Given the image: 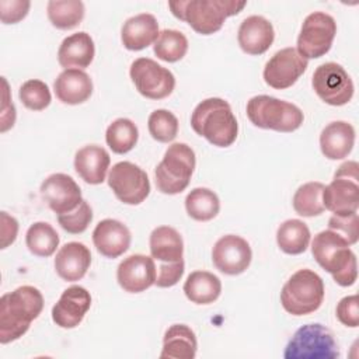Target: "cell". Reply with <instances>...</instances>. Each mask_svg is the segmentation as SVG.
Wrapping results in <instances>:
<instances>
[{"label":"cell","instance_id":"cell-1","mask_svg":"<svg viewBox=\"0 0 359 359\" xmlns=\"http://www.w3.org/2000/svg\"><path fill=\"white\" fill-rule=\"evenodd\" d=\"M43 309L42 293L34 286H20L0 299V344L21 338Z\"/></svg>","mask_w":359,"mask_h":359},{"label":"cell","instance_id":"cell-2","mask_svg":"<svg viewBox=\"0 0 359 359\" xmlns=\"http://www.w3.org/2000/svg\"><path fill=\"white\" fill-rule=\"evenodd\" d=\"M191 126L195 133L217 147L231 146L238 135V123L230 104L217 97L206 98L195 107Z\"/></svg>","mask_w":359,"mask_h":359},{"label":"cell","instance_id":"cell-3","mask_svg":"<svg viewBox=\"0 0 359 359\" xmlns=\"http://www.w3.org/2000/svg\"><path fill=\"white\" fill-rule=\"evenodd\" d=\"M349 247V243L331 229L316 234L311 243V254L317 264L344 287L352 286L358 278L356 255Z\"/></svg>","mask_w":359,"mask_h":359},{"label":"cell","instance_id":"cell-4","mask_svg":"<svg viewBox=\"0 0 359 359\" xmlns=\"http://www.w3.org/2000/svg\"><path fill=\"white\" fill-rule=\"evenodd\" d=\"M245 1L234 0H178L170 1L168 7L174 17L185 21L201 35L217 32L227 17L238 14Z\"/></svg>","mask_w":359,"mask_h":359},{"label":"cell","instance_id":"cell-5","mask_svg":"<svg viewBox=\"0 0 359 359\" xmlns=\"http://www.w3.org/2000/svg\"><path fill=\"white\" fill-rule=\"evenodd\" d=\"M245 111L250 122L257 128L283 133L294 132L304 121V115L297 105L271 95L250 98Z\"/></svg>","mask_w":359,"mask_h":359},{"label":"cell","instance_id":"cell-6","mask_svg":"<svg viewBox=\"0 0 359 359\" xmlns=\"http://www.w3.org/2000/svg\"><path fill=\"white\" fill-rule=\"evenodd\" d=\"M324 300V282L311 269H299L283 285L280 303L292 316H306L320 309Z\"/></svg>","mask_w":359,"mask_h":359},{"label":"cell","instance_id":"cell-7","mask_svg":"<svg viewBox=\"0 0 359 359\" xmlns=\"http://www.w3.org/2000/svg\"><path fill=\"white\" fill-rule=\"evenodd\" d=\"M195 164V153L187 143H172L154 170L157 189L165 195L182 192L189 185Z\"/></svg>","mask_w":359,"mask_h":359},{"label":"cell","instance_id":"cell-8","mask_svg":"<svg viewBox=\"0 0 359 359\" xmlns=\"http://www.w3.org/2000/svg\"><path fill=\"white\" fill-rule=\"evenodd\" d=\"M324 209L334 215H351L359 206V165L345 161L338 167L332 181L323 191Z\"/></svg>","mask_w":359,"mask_h":359},{"label":"cell","instance_id":"cell-9","mask_svg":"<svg viewBox=\"0 0 359 359\" xmlns=\"http://www.w3.org/2000/svg\"><path fill=\"white\" fill-rule=\"evenodd\" d=\"M283 356L286 359H335L339 356L332 332L323 324L300 327L287 342Z\"/></svg>","mask_w":359,"mask_h":359},{"label":"cell","instance_id":"cell-10","mask_svg":"<svg viewBox=\"0 0 359 359\" xmlns=\"http://www.w3.org/2000/svg\"><path fill=\"white\" fill-rule=\"evenodd\" d=\"M337 34L334 17L323 11L309 14L297 36V52L304 59H317L324 56L332 45Z\"/></svg>","mask_w":359,"mask_h":359},{"label":"cell","instance_id":"cell-11","mask_svg":"<svg viewBox=\"0 0 359 359\" xmlns=\"http://www.w3.org/2000/svg\"><path fill=\"white\" fill-rule=\"evenodd\" d=\"M311 86L325 104L334 107L348 104L355 90L353 81L346 70L335 62L320 65L313 73Z\"/></svg>","mask_w":359,"mask_h":359},{"label":"cell","instance_id":"cell-12","mask_svg":"<svg viewBox=\"0 0 359 359\" xmlns=\"http://www.w3.org/2000/svg\"><path fill=\"white\" fill-rule=\"evenodd\" d=\"M108 185L126 205H139L150 194V181L144 170L130 161H119L108 174Z\"/></svg>","mask_w":359,"mask_h":359},{"label":"cell","instance_id":"cell-13","mask_svg":"<svg viewBox=\"0 0 359 359\" xmlns=\"http://www.w3.org/2000/svg\"><path fill=\"white\" fill-rule=\"evenodd\" d=\"M129 74L136 90L150 100H163L175 87L174 74L149 57L136 59L130 65Z\"/></svg>","mask_w":359,"mask_h":359},{"label":"cell","instance_id":"cell-14","mask_svg":"<svg viewBox=\"0 0 359 359\" xmlns=\"http://www.w3.org/2000/svg\"><path fill=\"white\" fill-rule=\"evenodd\" d=\"M307 66L309 60L304 59L296 48H283L266 62L264 80L275 90H285L300 79Z\"/></svg>","mask_w":359,"mask_h":359},{"label":"cell","instance_id":"cell-15","mask_svg":"<svg viewBox=\"0 0 359 359\" xmlns=\"http://www.w3.org/2000/svg\"><path fill=\"white\" fill-rule=\"evenodd\" d=\"M252 251L247 240L236 234L220 237L212 250V261L216 269L224 275H240L251 264Z\"/></svg>","mask_w":359,"mask_h":359},{"label":"cell","instance_id":"cell-16","mask_svg":"<svg viewBox=\"0 0 359 359\" xmlns=\"http://www.w3.org/2000/svg\"><path fill=\"white\" fill-rule=\"evenodd\" d=\"M41 196L46 205L56 213L63 215L74 210L81 198V189L67 174L55 172L41 184Z\"/></svg>","mask_w":359,"mask_h":359},{"label":"cell","instance_id":"cell-17","mask_svg":"<svg viewBox=\"0 0 359 359\" xmlns=\"http://www.w3.org/2000/svg\"><path fill=\"white\" fill-rule=\"evenodd\" d=\"M156 265L153 257L133 254L126 257L116 269L119 286L129 293H140L156 282Z\"/></svg>","mask_w":359,"mask_h":359},{"label":"cell","instance_id":"cell-18","mask_svg":"<svg viewBox=\"0 0 359 359\" xmlns=\"http://www.w3.org/2000/svg\"><path fill=\"white\" fill-rule=\"evenodd\" d=\"M91 306L90 292L79 285L67 287L52 307V320L60 328H76Z\"/></svg>","mask_w":359,"mask_h":359},{"label":"cell","instance_id":"cell-19","mask_svg":"<svg viewBox=\"0 0 359 359\" xmlns=\"http://www.w3.org/2000/svg\"><path fill=\"white\" fill-rule=\"evenodd\" d=\"M130 231L119 220L104 219L93 231V243L97 251L105 258H118L130 245Z\"/></svg>","mask_w":359,"mask_h":359},{"label":"cell","instance_id":"cell-20","mask_svg":"<svg viewBox=\"0 0 359 359\" xmlns=\"http://www.w3.org/2000/svg\"><path fill=\"white\" fill-rule=\"evenodd\" d=\"M275 39L273 25L262 15H250L238 27L237 41L248 55L265 53Z\"/></svg>","mask_w":359,"mask_h":359},{"label":"cell","instance_id":"cell-21","mask_svg":"<svg viewBox=\"0 0 359 359\" xmlns=\"http://www.w3.org/2000/svg\"><path fill=\"white\" fill-rule=\"evenodd\" d=\"M91 265V252L88 247L79 241L66 243L56 252L55 269L59 278L66 282L80 280Z\"/></svg>","mask_w":359,"mask_h":359},{"label":"cell","instance_id":"cell-22","mask_svg":"<svg viewBox=\"0 0 359 359\" xmlns=\"http://www.w3.org/2000/svg\"><path fill=\"white\" fill-rule=\"evenodd\" d=\"M95 55L94 41L90 34L80 31L66 36L57 50V62L65 69H86Z\"/></svg>","mask_w":359,"mask_h":359},{"label":"cell","instance_id":"cell-23","mask_svg":"<svg viewBox=\"0 0 359 359\" xmlns=\"http://www.w3.org/2000/svg\"><path fill=\"white\" fill-rule=\"evenodd\" d=\"M53 90L59 101L69 105L86 102L93 94L90 76L80 69H65L55 80Z\"/></svg>","mask_w":359,"mask_h":359},{"label":"cell","instance_id":"cell-24","mask_svg":"<svg viewBox=\"0 0 359 359\" xmlns=\"http://www.w3.org/2000/svg\"><path fill=\"white\" fill-rule=\"evenodd\" d=\"M111 163L108 151L97 144H88L77 150L74 156V170L79 177L91 185L102 184Z\"/></svg>","mask_w":359,"mask_h":359},{"label":"cell","instance_id":"cell-25","mask_svg":"<svg viewBox=\"0 0 359 359\" xmlns=\"http://www.w3.org/2000/svg\"><path fill=\"white\" fill-rule=\"evenodd\" d=\"M158 22L153 14L142 13L128 18L121 29V39L126 49L142 50L158 38Z\"/></svg>","mask_w":359,"mask_h":359},{"label":"cell","instance_id":"cell-26","mask_svg":"<svg viewBox=\"0 0 359 359\" xmlns=\"http://www.w3.org/2000/svg\"><path fill=\"white\" fill-rule=\"evenodd\" d=\"M355 144V129L345 121L328 123L320 135L321 153L330 160L348 157Z\"/></svg>","mask_w":359,"mask_h":359},{"label":"cell","instance_id":"cell-27","mask_svg":"<svg viewBox=\"0 0 359 359\" xmlns=\"http://www.w3.org/2000/svg\"><path fill=\"white\" fill-rule=\"evenodd\" d=\"M198 349L195 332L185 324H172L164 334L161 359H194Z\"/></svg>","mask_w":359,"mask_h":359},{"label":"cell","instance_id":"cell-28","mask_svg":"<svg viewBox=\"0 0 359 359\" xmlns=\"http://www.w3.org/2000/svg\"><path fill=\"white\" fill-rule=\"evenodd\" d=\"M150 254L160 262H175L182 259L184 241L181 234L170 226L156 227L149 240Z\"/></svg>","mask_w":359,"mask_h":359},{"label":"cell","instance_id":"cell-29","mask_svg":"<svg viewBox=\"0 0 359 359\" xmlns=\"http://www.w3.org/2000/svg\"><path fill=\"white\" fill-rule=\"evenodd\" d=\"M184 293L195 304H210L222 293L220 279L208 271H194L184 283Z\"/></svg>","mask_w":359,"mask_h":359},{"label":"cell","instance_id":"cell-30","mask_svg":"<svg viewBox=\"0 0 359 359\" xmlns=\"http://www.w3.org/2000/svg\"><path fill=\"white\" fill-rule=\"evenodd\" d=\"M310 230L307 224L299 219L283 222L276 231V243L279 248L289 255L304 252L310 244Z\"/></svg>","mask_w":359,"mask_h":359},{"label":"cell","instance_id":"cell-31","mask_svg":"<svg viewBox=\"0 0 359 359\" xmlns=\"http://www.w3.org/2000/svg\"><path fill=\"white\" fill-rule=\"evenodd\" d=\"M185 209L194 220L209 222L217 216L220 201L209 188H194L185 198Z\"/></svg>","mask_w":359,"mask_h":359},{"label":"cell","instance_id":"cell-32","mask_svg":"<svg viewBox=\"0 0 359 359\" xmlns=\"http://www.w3.org/2000/svg\"><path fill=\"white\" fill-rule=\"evenodd\" d=\"M48 18L57 29H72L84 18V4L80 0H50L46 7Z\"/></svg>","mask_w":359,"mask_h":359},{"label":"cell","instance_id":"cell-33","mask_svg":"<svg viewBox=\"0 0 359 359\" xmlns=\"http://www.w3.org/2000/svg\"><path fill=\"white\" fill-rule=\"evenodd\" d=\"M25 244L36 257H50L59 245V234L46 222H36L29 226L25 234Z\"/></svg>","mask_w":359,"mask_h":359},{"label":"cell","instance_id":"cell-34","mask_svg":"<svg viewBox=\"0 0 359 359\" xmlns=\"http://www.w3.org/2000/svg\"><path fill=\"white\" fill-rule=\"evenodd\" d=\"M324 184L318 181H311L300 185L293 195V209L297 215L303 217L318 216L324 212L323 191Z\"/></svg>","mask_w":359,"mask_h":359},{"label":"cell","instance_id":"cell-35","mask_svg":"<svg viewBox=\"0 0 359 359\" xmlns=\"http://www.w3.org/2000/svg\"><path fill=\"white\" fill-rule=\"evenodd\" d=\"M139 139L137 126L128 118L115 119L105 132V140L109 149L116 154L130 151Z\"/></svg>","mask_w":359,"mask_h":359},{"label":"cell","instance_id":"cell-36","mask_svg":"<svg viewBox=\"0 0 359 359\" xmlns=\"http://www.w3.org/2000/svg\"><path fill=\"white\" fill-rule=\"evenodd\" d=\"M153 50L158 59L174 63L187 55L188 39L177 29H163L153 45Z\"/></svg>","mask_w":359,"mask_h":359},{"label":"cell","instance_id":"cell-37","mask_svg":"<svg viewBox=\"0 0 359 359\" xmlns=\"http://www.w3.org/2000/svg\"><path fill=\"white\" fill-rule=\"evenodd\" d=\"M147 128L151 137L160 143L172 142L178 133V119L167 109H156L149 115Z\"/></svg>","mask_w":359,"mask_h":359},{"label":"cell","instance_id":"cell-38","mask_svg":"<svg viewBox=\"0 0 359 359\" xmlns=\"http://www.w3.org/2000/svg\"><path fill=\"white\" fill-rule=\"evenodd\" d=\"M18 97L24 107L31 111L45 109L52 100L49 87L42 80L36 79H31L22 83L18 91Z\"/></svg>","mask_w":359,"mask_h":359},{"label":"cell","instance_id":"cell-39","mask_svg":"<svg viewBox=\"0 0 359 359\" xmlns=\"http://www.w3.org/2000/svg\"><path fill=\"white\" fill-rule=\"evenodd\" d=\"M91 220H93V210L88 202L84 199L80 202V205L74 210L63 215H57V222L60 227L70 234H80L86 231Z\"/></svg>","mask_w":359,"mask_h":359},{"label":"cell","instance_id":"cell-40","mask_svg":"<svg viewBox=\"0 0 359 359\" xmlns=\"http://www.w3.org/2000/svg\"><path fill=\"white\" fill-rule=\"evenodd\" d=\"M328 227L342 236L349 245L355 244L359 237V219L358 212L351 215H332L328 220Z\"/></svg>","mask_w":359,"mask_h":359},{"label":"cell","instance_id":"cell-41","mask_svg":"<svg viewBox=\"0 0 359 359\" xmlns=\"http://www.w3.org/2000/svg\"><path fill=\"white\" fill-rule=\"evenodd\" d=\"M185 269L184 259L175 262H161L158 266V273L156 276L154 285L158 287H171L178 283L182 278Z\"/></svg>","mask_w":359,"mask_h":359},{"label":"cell","instance_id":"cell-42","mask_svg":"<svg viewBox=\"0 0 359 359\" xmlns=\"http://www.w3.org/2000/svg\"><path fill=\"white\" fill-rule=\"evenodd\" d=\"M31 3L27 0H0V18L3 24L20 22L28 14Z\"/></svg>","mask_w":359,"mask_h":359},{"label":"cell","instance_id":"cell-43","mask_svg":"<svg viewBox=\"0 0 359 359\" xmlns=\"http://www.w3.org/2000/svg\"><path fill=\"white\" fill-rule=\"evenodd\" d=\"M337 318L346 327L356 328L359 325V302L358 294L345 296L337 306Z\"/></svg>","mask_w":359,"mask_h":359},{"label":"cell","instance_id":"cell-44","mask_svg":"<svg viewBox=\"0 0 359 359\" xmlns=\"http://www.w3.org/2000/svg\"><path fill=\"white\" fill-rule=\"evenodd\" d=\"M3 81V105H1V132H6L10 129L15 122V108L13 102L8 98V84L4 77H1Z\"/></svg>","mask_w":359,"mask_h":359},{"label":"cell","instance_id":"cell-45","mask_svg":"<svg viewBox=\"0 0 359 359\" xmlns=\"http://www.w3.org/2000/svg\"><path fill=\"white\" fill-rule=\"evenodd\" d=\"M18 222L7 212H1V248H7L17 238Z\"/></svg>","mask_w":359,"mask_h":359}]
</instances>
